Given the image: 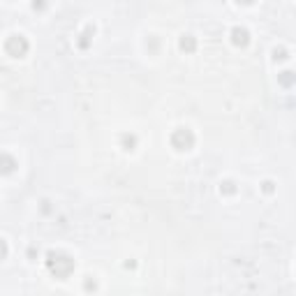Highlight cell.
Instances as JSON below:
<instances>
[{
  "label": "cell",
  "instance_id": "cell-5",
  "mask_svg": "<svg viewBox=\"0 0 296 296\" xmlns=\"http://www.w3.org/2000/svg\"><path fill=\"white\" fill-rule=\"evenodd\" d=\"M234 42H236V44H245V42H248V33L236 28V31H234Z\"/></svg>",
  "mask_w": 296,
  "mask_h": 296
},
{
  "label": "cell",
  "instance_id": "cell-4",
  "mask_svg": "<svg viewBox=\"0 0 296 296\" xmlns=\"http://www.w3.org/2000/svg\"><path fill=\"white\" fill-rule=\"evenodd\" d=\"M14 160L9 158V155H0V171L2 174H9V171H14Z\"/></svg>",
  "mask_w": 296,
  "mask_h": 296
},
{
  "label": "cell",
  "instance_id": "cell-1",
  "mask_svg": "<svg viewBox=\"0 0 296 296\" xmlns=\"http://www.w3.org/2000/svg\"><path fill=\"white\" fill-rule=\"evenodd\" d=\"M49 268L51 273H56L58 278H67L72 271H74V262L67 257V255H49Z\"/></svg>",
  "mask_w": 296,
  "mask_h": 296
},
{
  "label": "cell",
  "instance_id": "cell-6",
  "mask_svg": "<svg viewBox=\"0 0 296 296\" xmlns=\"http://www.w3.org/2000/svg\"><path fill=\"white\" fill-rule=\"evenodd\" d=\"M181 49H188V51H192L195 49V39H181Z\"/></svg>",
  "mask_w": 296,
  "mask_h": 296
},
{
  "label": "cell",
  "instance_id": "cell-7",
  "mask_svg": "<svg viewBox=\"0 0 296 296\" xmlns=\"http://www.w3.org/2000/svg\"><path fill=\"white\" fill-rule=\"evenodd\" d=\"M7 255V245H5V241H0V259Z\"/></svg>",
  "mask_w": 296,
  "mask_h": 296
},
{
  "label": "cell",
  "instance_id": "cell-2",
  "mask_svg": "<svg viewBox=\"0 0 296 296\" xmlns=\"http://www.w3.org/2000/svg\"><path fill=\"white\" fill-rule=\"evenodd\" d=\"M171 144H174L178 151H188V148H192V144H195V134L185 128L176 130L174 134H171Z\"/></svg>",
  "mask_w": 296,
  "mask_h": 296
},
{
  "label": "cell",
  "instance_id": "cell-3",
  "mask_svg": "<svg viewBox=\"0 0 296 296\" xmlns=\"http://www.w3.org/2000/svg\"><path fill=\"white\" fill-rule=\"evenodd\" d=\"M26 51H28V42H26L21 35H14V37L7 39V53H9V56L19 58V56H23Z\"/></svg>",
  "mask_w": 296,
  "mask_h": 296
}]
</instances>
